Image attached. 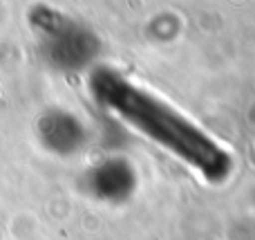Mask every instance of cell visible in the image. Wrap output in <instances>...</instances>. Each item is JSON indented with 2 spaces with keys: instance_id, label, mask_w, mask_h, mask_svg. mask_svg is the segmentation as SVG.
<instances>
[{
  "instance_id": "1",
  "label": "cell",
  "mask_w": 255,
  "mask_h": 240,
  "mask_svg": "<svg viewBox=\"0 0 255 240\" xmlns=\"http://www.w3.org/2000/svg\"><path fill=\"white\" fill-rule=\"evenodd\" d=\"M92 88L99 101L117 110L124 119L148 133L159 144L181 155L208 178L226 173L229 166L226 153L220 151L206 135H202L195 126H190L184 117L172 112L152 94L128 83L115 72H97L92 76Z\"/></svg>"
}]
</instances>
